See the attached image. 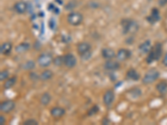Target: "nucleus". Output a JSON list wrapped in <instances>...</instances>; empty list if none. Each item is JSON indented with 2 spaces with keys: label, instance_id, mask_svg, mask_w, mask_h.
<instances>
[{
  "label": "nucleus",
  "instance_id": "8",
  "mask_svg": "<svg viewBox=\"0 0 167 125\" xmlns=\"http://www.w3.org/2000/svg\"><path fill=\"white\" fill-rule=\"evenodd\" d=\"M115 100V93L113 90H107L104 94L103 102L106 106H110Z\"/></svg>",
  "mask_w": 167,
  "mask_h": 125
},
{
  "label": "nucleus",
  "instance_id": "24",
  "mask_svg": "<svg viewBox=\"0 0 167 125\" xmlns=\"http://www.w3.org/2000/svg\"><path fill=\"white\" fill-rule=\"evenodd\" d=\"M35 67V63L32 60H30V61H27L24 64V66L23 68L25 69H27V70H32Z\"/></svg>",
  "mask_w": 167,
  "mask_h": 125
},
{
  "label": "nucleus",
  "instance_id": "32",
  "mask_svg": "<svg viewBox=\"0 0 167 125\" xmlns=\"http://www.w3.org/2000/svg\"><path fill=\"white\" fill-rule=\"evenodd\" d=\"M0 123H1V124H4L5 123V118L3 115L0 116Z\"/></svg>",
  "mask_w": 167,
  "mask_h": 125
},
{
  "label": "nucleus",
  "instance_id": "20",
  "mask_svg": "<svg viewBox=\"0 0 167 125\" xmlns=\"http://www.w3.org/2000/svg\"><path fill=\"white\" fill-rule=\"evenodd\" d=\"M156 89L160 93L164 94L167 92V82L161 81L160 83H157L156 85Z\"/></svg>",
  "mask_w": 167,
  "mask_h": 125
},
{
  "label": "nucleus",
  "instance_id": "21",
  "mask_svg": "<svg viewBox=\"0 0 167 125\" xmlns=\"http://www.w3.org/2000/svg\"><path fill=\"white\" fill-rule=\"evenodd\" d=\"M53 77V72L51 70H44L43 73L40 75V79L43 80V81H47V80H49Z\"/></svg>",
  "mask_w": 167,
  "mask_h": 125
},
{
  "label": "nucleus",
  "instance_id": "12",
  "mask_svg": "<svg viewBox=\"0 0 167 125\" xmlns=\"http://www.w3.org/2000/svg\"><path fill=\"white\" fill-rule=\"evenodd\" d=\"M50 113L54 118H60L65 113V109L61 107H54L51 108Z\"/></svg>",
  "mask_w": 167,
  "mask_h": 125
},
{
  "label": "nucleus",
  "instance_id": "22",
  "mask_svg": "<svg viewBox=\"0 0 167 125\" xmlns=\"http://www.w3.org/2000/svg\"><path fill=\"white\" fill-rule=\"evenodd\" d=\"M51 100V96L49 94V93H44L43 95L41 96V98H40V103H41L42 105L46 106L48 105Z\"/></svg>",
  "mask_w": 167,
  "mask_h": 125
},
{
  "label": "nucleus",
  "instance_id": "31",
  "mask_svg": "<svg viewBox=\"0 0 167 125\" xmlns=\"http://www.w3.org/2000/svg\"><path fill=\"white\" fill-rule=\"evenodd\" d=\"M167 3V0H159V4L160 6H164Z\"/></svg>",
  "mask_w": 167,
  "mask_h": 125
},
{
  "label": "nucleus",
  "instance_id": "28",
  "mask_svg": "<svg viewBox=\"0 0 167 125\" xmlns=\"http://www.w3.org/2000/svg\"><path fill=\"white\" fill-rule=\"evenodd\" d=\"M80 56H81V59H83V60H88V59H89V58L91 57V51L89 50V51L86 52L84 54H81Z\"/></svg>",
  "mask_w": 167,
  "mask_h": 125
},
{
  "label": "nucleus",
  "instance_id": "11",
  "mask_svg": "<svg viewBox=\"0 0 167 125\" xmlns=\"http://www.w3.org/2000/svg\"><path fill=\"white\" fill-rule=\"evenodd\" d=\"M151 43H150V40H146L144 43L140 44L139 46V51L140 52V54H149L150 51L151 50Z\"/></svg>",
  "mask_w": 167,
  "mask_h": 125
},
{
  "label": "nucleus",
  "instance_id": "2",
  "mask_svg": "<svg viewBox=\"0 0 167 125\" xmlns=\"http://www.w3.org/2000/svg\"><path fill=\"white\" fill-rule=\"evenodd\" d=\"M159 76H160L159 71L155 69H151L145 74V76L142 79V82L144 84H150L154 83L159 78Z\"/></svg>",
  "mask_w": 167,
  "mask_h": 125
},
{
  "label": "nucleus",
  "instance_id": "18",
  "mask_svg": "<svg viewBox=\"0 0 167 125\" xmlns=\"http://www.w3.org/2000/svg\"><path fill=\"white\" fill-rule=\"evenodd\" d=\"M30 49V44H28V43H22V44H19L16 48H15V50L17 53H24V52L28 51L29 49Z\"/></svg>",
  "mask_w": 167,
  "mask_h": 125
},
{
  "label": "nucleus",
  "instance_id": "19",
  "mask_svg": "<svg viewBox=\"0 0 167 125\" xmlns=\"http://www.w3.org/2000/svg\"><path fill=\"white\" fill-rule=\"evenodd\" d=\"M17 82V78L15 76L11 77V78H8V79H6L4 84H3V87H4L5 89H9L14 85L15 83Z\"/></svg>",
  "mask_w": 167,
  "mask_h": 125
},
{
  "label": "nucleus",
  "instance_id": "10",
  "mask_svg": "<svg viewBox=\"0 0 167 125\" xmlns=\"http://www.w3.org/2000/svg\"><path fill=\"white\" fill-rule=\"evenodd\" d=\"M104 67L105 69H107V70H116L120 68V64H119L117 61H115L113 59H108L107 61L104 64Z\"/></svg>",
  "mask_w": 167,
  "mask_h": 125
},
{
  "label": "nucleus",
  "instance_id": "9",
  "mask_svg": "<svg viewBox=\"0 0 167 125\" xmlns=\"http://www.w3.org/2000/svg\"><path fill=\"white\" fill-rule=\"evenodd\" d=\"M131 56V52L129 50V49H121L117 53V59L120 60V61H125V60H127L129 59Z\"/></svg>",
  "mask_w": 167,
  "mask_h": 125
},
{
  "label": "nucleus",
  "instance_id": "1",
  "mask_svg": "<svg viewBox=\"0 0 167 125\" xmlns=\"http://www.w3.org/2000/svg\"><path fill=\"white\" fill-rule=\"evenodd\" d=\"M162 55V45L160 43H156L154 47L151 48V50L146 58V63L151 64L155 60H159Z\"/></svg>",
  "mask_w": 167,
  "mask_h": 125
},
{
  "label": "nucleus",
  "instance_id": "3",
  "mask_svg": "<svg viewBox=\"0 0 167 125\" xmlns=\"http://www.w3.org/2000/svg\"><path fill=\"white\" fill-rule=\"evenodd\" d=\"M53 60H54V59H53L52 55L48 54V53L41 54L40 56L38 57V64L42 68L49 67L51 64L52 62H53Z\"/></svg>",
  "mask_w": 167,
  "mask_h": 125
},
{
  "label": "nucleus",
  "instance_id": "26",
  "mask_svg": "<svg viewBox=\"0 0 167 125\" xmlns=\"http://www.w3.org/2000/svg\"><path fill=\"white\" fill-rule=\"evenodd\" d=\"M8 76H9V73L7 70H3L0 73V80L1 81H3V80H6V79H8Z\"/></svg>",
  "mask_w": 167,
  "mask_h": 125
},
{
  "label": "nucleus",
  "instance_id": "29",
  "mask_svg": "<svg viewBox=\"0 0 167 125\" xmlns=\"http://www.w3.org/2000/svg\"><path fill=\"white\" fill-rule=\"evenodd\" d=\"M38 123H38V121L35 120V119H28V120L24 122V125H36L38 124Z\"/></svg>",
  "mask_w": 167,
  "mask_h": 125
},
{
  "label": "nucleus",
  "instance_id": "27",
  "mask_svg": "<svg viewBox=\"0 0 167 125\" xmlns=\"http://www.w3.org/2000/svg\"><path fill=\"white\" fill-rule=\"evenodd\" d=\"M98 112H99V107L98 106L94 105V106H93V107H92L89 110L88 115H90V116L94 115V114H96Z\"/></svg>",
  "mask_w": 167,
  "mask_h": 125
},
{
  "label": "nucleus",
  "instance_id": "15",
  "mask_svg": "<svg viewBox=\"0 0 167 125\" xmlns=\"http://www.w3.org/2000/svg\"><path fill=\"white\" fill-rule=\"evenodd\" d=\"M14 9L16 12L20 13V14L24 13L27 10V4H26V3L23 2V1L18 2L14 4Z\"/></svg>",
  "mask_w": 167,
  "mask_h": 125
},
{
  "label": "nucleus",
  "instance_id": "5",
  "mask_svg": "<svg viewBox=\"0 0 167 125\" xmlns=\"http://www.w3.org/2000/svg\"><path fill=\"white\" fill-rule=\"evenodd\" d=\"M125 24H123L124 34L127 33H135L138 30V23L132 20H125Z\"/></svg>",
  "mask_w": 167,
  "mask_h": 125
},
{
  "label": "nucleus",
  "instance_id": "16",
  "mask_svg": "<svg viewBox=\"0 0 167 125\" xmlns=\"http://www.w3.org/2000/svg\"><path fill=\"white\" fill-rule=\"evenodd\" d=\"M126 78L130 80H134V81H137L140 78V74H138L137 71L134 69H129L126 73Z\"/></svg>",
  "mask_w": 167,
  "mask_h": 125
},
{
  "label": "nucleus",
  "instance_id": "4",
  "mask_svg": "<svg viewBox=\"0 0 167 125\" xmlns=\"http://www.w3.org/2000/svg\"><path fill=\"white\" fill-rule=\"evenodd\" d=\"M67 20L72 26H78L83 21V15L79 12H74L69 13L67 17Z\"/></svg>",
  "mask_w": 167,
  "mask_h": 125
},
{
  "label": "nucleus",
  "instance_id": "17",
  "mask_svg": "<svg viewBox=\"0 0 167 125\" xmlns=\"http://www.w3.org/2000/svg\"><path fill=\"white\" fill-rule=\"evenodd\" d=\"M12 44L11 43H3L2 44L1 47H0V51H1V54H3V55H7V54H10L11 53V50H12Z\"/></svg>",
  "mask_w": 167,
  "mask_h": 125
},
{
  "label": "nucleus",
  "instance_id": "6",
  "mask_svg": "<svg viewBox=\"0 0 167 125\" xmlns=\"http://www.w3.org/2000/svg\"><path fill=\"white\" fill-rule=\"evenodd\" d=\"M77 59L74 54H67L64 56V65L68 69H73L76 66Z\"/></svg>",
  "mask_w": 167,
  "mask_h": 125
},
{
  "label": "nucleus",
  "instance_id": "14",
  "mask_svg": "<svg viewBox=\"0 0 167 125\" xmlns=\"http://www.w3.org/2000/svg\"><path fill=\"white\" fill-rule=\"evenodd\" d=\"M91 49V47L89 45V44L88 43H85V42H83V43H79L77 46V50H78V53H79L80 55L86 52L89 51Z\"/></svg>",
  "mask_w": 167,
  "mask_h": 125
},
{
  "label": "nucleus",
  "instance_id": "7",
  "mask_svg": "<svg viewBox=\"0 0 167 125\" xmlns=\"http://www.w3.org/2000/svg\"><path fill=\"white\" fill-rule=\"evenodd\" d=\"M15 108V102L13 100H5L0 104V110L3 113H8Z\"/></svg>",
  "mask_w": 167,
  "mask_h": 125
},
{
  "label": "nucleus",
  "instance_id": "25",
  "mask_svg": "<svg viewBox=\"0 0 167 125\" xmlns=\"http://www.w3.org/2000/svg\"><path fill=\"white\" fill-rule=\"evenodd\" d=\"M53 63L56 66H61L62 64H64V56H58L53 60Z\"/></svg>",
  "mask_w": 167,
  "mask_h": 125
},
{
  "label": "nucleus",
  "instance_id": "13",
  "mask_svg": "<svg viewBox=\"0 0 167 125\" xmlns=\"http://www.w3.org/2000/svg\"><path fill=\"white\" fill-rule=\"evenodd\" d=\"M101 54L104 59H112L114 57L116 56V53L114 51L113 49H109V48H105L102 49L101 51Z\"/></svg>",
  "mask_w": 167,
  "mask_h": 125
},
{
  "label": "nucleus",
  "instance_id": "30",
  "mask_svg": "<svg viewBox=\"0 0 167 125\" xmlns=\"http://www.w3.org/2000/svg\"><path fill=\"white\" fill-rule=\"evenodd\" d=\"M162 64H164L165 66L167 67V53L165 54V56H164V58H163Z\"/></svg>",
  "mask_w": 167,
  "mask_h": 125
},
{
  "label": "nucleus",
  "instance_id": "23",
  "mask_svg": "<svg viewBox=\"0 0 167 125\" xmlns=\"http://www.w3.org/2000/svg\"><path fill=\"white\" fill-rule=\"evenodd\" d=\"M150 22L153 23L160 19V14H159V11H158V9L154 8V9L152 10V13H151V15H150Z\"/></svg>",
  "mask_w": 167,
  "mask_h": 125
}]
</instances>
